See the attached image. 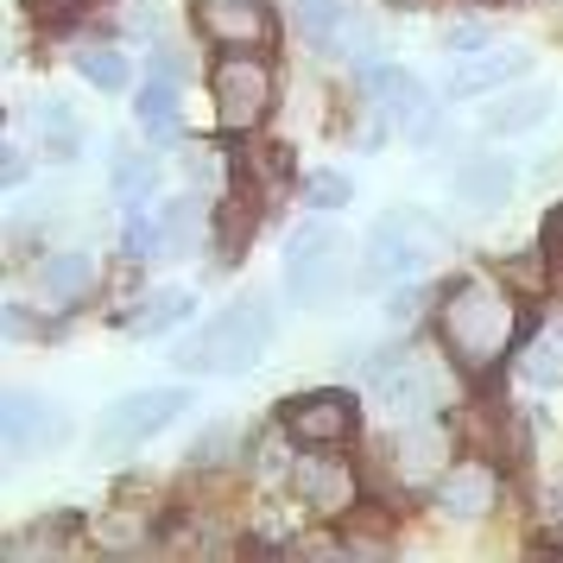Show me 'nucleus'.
Returning <instances> with one entry per match:
<instances>
[{
	"label": "nucleus",
	"instance_id": "obj_26",
	"mask_svg": "<svg viewBox=\"0 0 563 563\" xmlns=\"http://www.w3.org/2000/svg\"><path fill=\"white\" fill-rule=\"evenodd\" d=\"M153 254H165V234H158L153 216H140V209H133V216H128V260H153Z\"/></svg>",
	"mask_w": 563,
	"mask_h": 563
},
{
	"label": "nucleus",
	"instance_id": "obj_24",
	"mask_svg": "<svg viewBox=\"0 0 563 563\" xmlns=\"http://www.w3.org/2000/svg\"><path fill=\"white\" fill-rule=\"evenodd\" d=\"M77 70H82V82H96L102 96H121V89H128V57L114 52V45H82Z\"/></svg>",
	"mask_w": 563,
	"mask_h": 563
},
{
	"label": "nucleus",
	"instance_id": "obj_5",
	"mask_svg": "<svg viewBox=\"0 0 563 563\" xmlns=\"http://www.w3.org/2000/svg\"><path fill=\"white\" fill-rule=\"evenodd\" d=\"M349 285V266H342V247H335L330 229H298L291 247H285V298L291 305H330L335 291Z\"/></svg>",
	"mask_w": 563,
	"mask_h": 563
},
{
	"label": "nucleus",
	"instance_id": "obj_4",
	"mask_svg": "<svg viewBox=\"0 0 563 563\" xmlns=\"http://www.w3.org/2000/svg\"><path fill=\"white\" fill-rule=\"evenodd\" d=\"M178 411H190V393H184V386H146V393H128V399H114V406L102 411L96 443H102L108 456H128V450H140V443L158 437L165 424H178Z\"/></svg>",
	"mask_w": 563,
	"mask_h": 563
},
{
	"label": "nucleus",
	"instance_id": "obj_25",
	"mask_svg": "<svg viewBox=\"0 0 563 563\" xmlns=\"http://www.w3.org/2000/svg\"><path fill=\"white\" fill-rule=\"evenodd\" d=\"M153 184H158V165H153V158L121 153V165H114V197H121V203L140 209L146 197H153Z\"/></svg>",
	"mask_w": 563,
	"mask_h": 563
},
{
	"label": "nucleus",
	"instance_id": "obj_16",
	"mask_svg": "<svg viewBox=\"0 0 563 563\" xmlns=\"http://www.w3.org/2000/svg\"><path fill=\"white\" fill-rule=\"evenodd\" d=\"M197 310V298L184 291V285H165V291H153L146 305H133V317H128V330L140 335V342H153V335H172Z\"/></svg>",
	"mask_w": 563,
	"mask_h": 563
},
{
	"label": "nucleus",
	"instance_id": "obj_7",
	"mask_svg": "<svg viewBox=\"0 0 563 563\" xmlns=\"http://www.w3.org/2000/svg\"><path fill=\"white\" fill-rule=\"evenodd\" d=\"M361 89H367V102L386 114V128H399L406 140H437L443 114H437L431 89L411 77V70H399V64H367V70H361Z\"/></svg>",
	"mask_w": 563,
	"mask_h": 563
},
{
	"label": "nucleus",
	"instance_id": "obj_6",
	"mask_svg": "<svg viewBox=\"0 0 563 563\" xmlns=\"http://www.w3.org/2000/svg\"><path fill=\"white\" fill-rule=\"evenodd\" d=\"M209 96H216V121H222V128L247 133V128H260L266 108H273V70H266L254 52H234L209 70Z\"/></svg>",
	"mask_w": 563,
	"mask_h": 563
},
{
	"label": "nucleus",
	"instance_id": "obj_28",
	"mask_svg": "<svg viewBox=\"0 0 563 563\" xmlns=\"http://www.w3.org/2000/svg\"><path fill=\"white\" fill-rule=\"evenodd\" d=\"M424 305H431V291H424V285H406V291H393V298H386V323H393V330H411Z\"/></svg>",
	"mask_w": 563,
	"mask_h": 563
},
{
	"label": "nucleus",
	"instance_id": "obj_18",
	"mask_svg": "<svg viewBox=\"0 0 563 563\" xmlns=\"http://www.w3.org/2000/svg\"><path fill=\"white\" fill-rule=\"evenodd\" d=\"M32 128H38V146L52 158H77L82 153V121L70 102H57V96H45V102L32 108Z\"/></svg>",
	"mask_w": 563,
	"mask_h": 563
},
{
	"label": "nucleus",
	"instance_id": "obj_3",
	"mask_svg": "<svg viewBox=\"0 0 563 563\" xmlns=\"http://www.w3.org/2000/svg\"><path fill=\"white\" fill-rule=\"evenodd\" d=\"M437 247H443V229L424 209H393L367 229V279H411Z\"/></svg>",
	"mask_w": 563,
	"mask_h": 563
},
{
	"label": "nucleus",
	"instance_id": "obj_12",
	"mask_svg": "<svg viewBox=\"0 0 563 563\" xmlns=\"http://www.w3.org/2000/svg\"><path fill=\"white\" fill-rule=\"evenodd\" d=\"M532 70V57L519 52V45H487L482 57H462L456 52V64H450V96H482V89H500V82H519Z\"/></svg>",
	"mask_w": 563,
	"mask_h": 563
},
{
	"label": "nucleus",
	"instance_id": "obj_31",
	"mask_svg": "<svg viewBox=\"0 0 563 563\" xmlns=\"http://www.w3.org/2000/svg\"><path fill=\"white\" fill-rule=\"evenodd\" d=\"M544 254H551V266L563 273V209L551 216V222H544Z\"/></svg>",
	"mask_w": 563,
	"mask_h": 563
},
{
	"label": "nucleus",
	"instance_id": "obj_19",
	"mask_svg": "<svg viewBox=\"0 0 563 563\" xmlns=\"http://www.w3.org/2000/svg\"><path fill=\"white\" fill-rule=\"evenodd\" d=\"M89 285H96V260L89 254H52L38 266V291H45L52 305H77Z\"/></svg>",
	"mask_w": 563,
	"mask_h": 563
},
{
	"label": "nucleus",
	"instance_id": "obj_1",
	"mask_svg": "<svg viewBox=\"0 0 563 563\" xmlns=\"http://www.w3.org/2000/svg\"><path fill=\"white\" fill-rule=\"evenodd\" d=\"M512 330H519V310H512V298L494 279L468 273V279L450 285V298H443V342H450V355L468 374H482V367H494L507 355Z\"/></svg>",
	"mask_w": 563,
	"mask_h": 563
},
{
	"label": "nucleus",
	"instance_id": "obj_23",
	"mask_svg": "<svg viewBox=\"0 0 563 563\" xmlns=\"http://www.w3.org/2000/svg\"><path fill=\"white\" fill-rule=\"evenodd\" d=\"M519 374H526V386H563V330H558V323L526 349Z\"/></svg>",
	"mask_w": 563,
	"mask_h": 563
},
{
	"label": "nucleus",
	"instance_id": "obj_14",
	"mask_svg": "<svg viewBox=\"0 0 563 563\" xmlns=\"http://www.w3.org/2000/svg\"><path fill=\"white\" fill-rule=\"evenodd\" d=\"M512 184H519V172H512V158H468L456 172V197L468 209H494L512 197Z\"/></svg>",
	"mask_w": 563,
	"mask_h": 563
},
{
	"label": "nucleus",
	"instance_id": "obj_13",
	"mask_svg": "<svg viewBox=\"0 0 563 563\" xmlns=\"http://www.w3.org/2000/svg\"><path fill=\"white\" fill-rule=\"evenodd\" d=\"M494 475L487 468H450L443 482H437V512L443 519H487L494 512Z\"/></svg>",
	"mask_w": 563,
	"mask_h": 563
},
{
	"label": "nucleus",
	"instance_id": "obj_32",
	"mask_svg": "<svg viewBox=\"0 0 563 563\" xmlns=\"http://www.w3.org/2000/svg\"><path fill=\"white\" fill-rule=\"evenodd\" d=\"M0 158H7V165H0V178H7V184H26V153H20V146H7Z\"/></svg>",
	"mask_w": 563,
	"mask_h": 563
},
{
	"label": "nucleus",
	"instance_id": "obj_20",
	"mask_svg": "<svg viewBox=\"0 0 563 563\" xmlns=\"http://www.w3.org/2000/svg\"><path fill=\"white\" fill-rule=\"evenodd\" d=\"M158 234H165V254H197L209 234V209L197 197H178V203H165L158 216Z\"/></svg>",
	"mask_w": 563,
	"mask_h": 563
},
{
	"label": "nucleus",
	"instance_id": "obj_2",
	"mask_svg": "<svg viewBox=\"0 0 563 563\" xmlns=\"http://www.w3.org/2000/svg\"><path fill=\"white\" fill-rule=\"evenodd\" d=\"M279 330V317L266 298H241V305L216 310L203 323V335H190L178 349V367L190 374H247L260 355H266V342Z\"/></svg>",
	"mask_w": 563,
	"mask_h": 563
},
{
	"label": "nucleus",
	"instance_id": "obj_9",
	"mask_svg": "<svg viewBox=\"0 0 563 563\" xmlns=\"http://www.w3.org/2000/svg\"><path fill=\"white\" fill-rule=\"evenodd\" d=\"M190 20L203 32L209 45H222V52H260V45H273V7L266 0H197L190 7Z\"/></svg>",
	"mask_w": 563,
	"mask_h": 563
},
{
	"label": "nucleus",
	"instance_id": "obj_30",
	"mask_svg": "<svg viewBox=\"0 0 563 563\" xmlns=\"http://www.w3.org/2000/svg\"><path fill=\"white\" fill-rule=\"evenodd\" d=\"M443 45H450V52H482L487 26H450V32H443Z\"/></svg>",
	"mask_w": 563,
	"mask_h": 563
},
{
	"label": "nucleus",
	"instance_id": "obj_29",
	"mask_svg": "<svg viewBox=\"0 0 563 563\" xmlns=\"http://www.w3.org/2000/svg\"><path fill=\"white\" fill-rule=\"evenodd\" d=\"M184 172H190V184H209V190H222V178H229L222 153H209V146H190L184 153Z\"/></svg>",
	"mask_w": 563,
	"mask_h": 563
},
{
	"label": "nucleus",
	"instance_id": "obj_22",
	"mask_svg": "<svg viewBox=\"0 0 563 563\" xmlns=\"http://www.w3.org/2000/svg\"><path fill=\"white\" fill-rule=\"evenodd\" d=\"M291 20H298V32H305L317 52H330V38L349 20V0H291Z\"/></svg>",
	"mask_w": 563,
	"mask_h": 563
},
{
	"label": "nucleus",
	"instance_id": "obj_10",
	"mask_svg": "<svg viewBox=\"0 0 563 563\" xmlns=\"http://www.w3.org/2000/svg\"><path fill=\"white\" fill-rule=\"evenodd\" d=\"M279 424H285V437L305 443V450H335V443L355 437V399L335 393V386H323V393L291 399V406L279 411Z\"/></svg>",
	"mask_w": 563,
	"mask_h": 563
},
{
	"label": "nucleus",
	"instance_id": "obj_11",
	"mask_svg": "<svg viewBox=\"0 0 563 563\" xmlns=\"http://www.w3.org/2000/svg\"><path fill=\"white\" fill-rule=\"evenodd\" d=\"M443 462H450V431L437 418H406L393 437V475L406 487H424L443 475Z\"/></svg>",
	"mask_w": 563,
	"mask_h": 563
},
{
	"label": "nucleus",
	"instance_id": "obj_21",
	"mask_svg": "<svg viewBox=\"0 0 563 563\" xmlns=\"http://www.w3.org/2000/svg\"><path fill=\"white\" fill-rule=\"evenodd\" d=\"M551 89H519V96H500V108H487V133H532L544 114H551Z\"/></svg>",
	"mask_w": 563,
	"mask_h": 563
},
{
	"label": "nucleus",
	"instance_id": "obj_17",
	"mask_svg": "<svg viewBox=\"0 0 563 563\" xmlns=\"http://www.w3.org/2000/svg\"><path fill=\"white\" fill-rule=\"evenodd\" d=\"M133 121L153 133V140H178V70H158V77L140 89Z\"/></svg>",
	"mask_w": 563,
	"mask_h": 563
},
{
	"label": "nucleus",
	"instance_id": "obj_15",
	"mask_svg": "<svg viewBox=\"0 0 563 563\" xmlns=\"http://www.w3.org/2000/svg\"><path fill=\"white\" fill-rule=\"evenodd\" d=\"M291 482H298V494H305L317 512H342L355 500V475H349L342 462H298Z\"/></svg>",
	"mask_w": 563,
	"mask_h": 563
},
{
	"label": "nucleus",
	"instance_id": "obj_27",
	"mask_svg": "<svg viewBox=\"0 0 563 563\" xmlns=\"http://www.w3.org/2000/svg\"><path fill=\"white\" fill-rule=\"evenodd\" d=\"M349 197H355V190H349V178H335V172H317V178H305V203H310V209H342Z\"/></svg>",
	"mask_w": 563,
	"mask_h": 563
},
{
	"label": "nucleus",
	"instance_id": "obj_33",
	"mask_svg": "<svg viewBox=\"0 0 563 563\" xmlns=\"http://www.w3.org/2000/svg\"><path fill=\"white\" fill-rule=\"evenodd\" d=\"M7 335H13V342H26V335H32V317H26V305H7Z\"/></svg>",
	"mask_w": 563,
	"mask_h": 563
},
{
	"label": "nucleus",
	"instance_id": "obj_8",
	"mask_svg": "<svg viewBox=\"0 0 563 563\" xmlns=\"http://www.w3.org/2000/svg\"><path fill=\"white\" fill-rule=\"evenodd\" d=\"M70 437V411L45 399V393H32V386H7L0 393V443H7V456H32V450H52Z\"/></svg>",
	"mask_w": 563,
	"mask_h": 563
}]
</instances>
